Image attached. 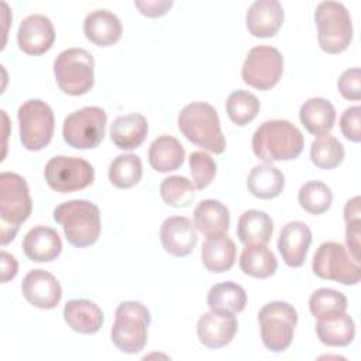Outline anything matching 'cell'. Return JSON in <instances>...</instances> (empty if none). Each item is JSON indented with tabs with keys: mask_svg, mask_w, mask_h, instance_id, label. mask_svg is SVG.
<instances>
[{
	"mask_svg": "<svg viewBox=\"0 0 361 361\" xmlns=\"http://www.w3.org/2000/svg\"><path fill=\"white\" fill-rule=\"evenodd\" d=\"M283 23V7L278 0H257L245 14L247 30L258 38L274 37Z\"/></svg>",
	"mask_w": 361,
	"mask_h": 361,
	"instance_id": "obj_19",
	"label": "cell"
},
{
	"mask_svg": "<svg viewBox=\"0 0 361 361\" xmlns=\"http://www.w3.org/2000/svg\"><path fill=\"white\" fill-rule=\"evenodd\" d=\"M319 340L330 347H345L355 336V326L350 314L338 313L319 319L316 324Z\"/></svg>",
	"mask_w": 361,
	"mask_h": 361,
	"instance_id": "obj_29",
	"label": "cell"
},
{
	"mask_svg": "<svg viewBox=\"0 0 361 361\" xmlns=\"http://www.w3.org/2000/svg\"><path fill=\"white\" fill-rule=\"evenodd\" d=\"M235 244L227 234L207 237L202 245V262L214 274L228 271L235 262Z\"/></svg>",
	"mask_w": 361,
	"mask_h": 361,
	"instance_id": "obj_24",
	"label": "cell"
},
{
	"mask_svg": "<svg viewBox=\"0 0 361 361\" xmlns=\"http://www.w3.org/2000/svg\"><path fill=\"white\" fill-rule=\"evenodd\" d=\"M107 114L103 109L96 106H86L71 113L62 126V135L65 142L76 149L96 148L106 131Z\"/></svg>",
	"mask_w": 361,
	"mask_h": 361,
	"instance_id": "obj_10",
	"label": "cell"
},
{
	"mask_svg": "<svg viewBox=\"0 0 361 361\" xmlns=\"http://www.w3.org/2000/svg\"><path fill=\"white\" fill-rule=\"evenodd\" d=\"M17 271H18V264L16 258L8 252L1 251V282L6 283L10 279H13L17 275Z\"/></svg>",
	"mask_w": 361,
	"mask_h": 361,
	"instance_id": "obj_44",
	"label": "cell"
},
{
	"mask_svg": "<svg viewBox=\"0 0 361 361\" xmlns=\"http://www.w3.org/2000/svg\"><path fill=\"white\" fill-rule=\"evenodd\" d=\"M309 309L317 319L344 313L347 310V298L336 289L320 288L312 293Z\"/></svg>",
	"mask_w": 361,
	"mask_h": 361,
	"instance_id": "obj_37",
	"label": "cell"
},
{
	"mask_svg": "<svg viewBox=\"0 0 361 361\" xmlns=\"http://www.w3.org/2000/svg\"><path fill=\"white\" fill-rule=\"evenodd\" d=\"M283 72L282 54L269 45H258L248 51L241 68L243 80L258 90L274 87Z\"/></svg>",
	"mask_w": 361,
	"mask_h": 361,
	"instance_id": "obj_13",
	"label": "cell"
},
{
	"mask_svg": "<svg viewBox=\"0 0 361 361\" xmlns=\"http://www.w3.org/2000/svg\"><path fill=\"white\" fill-rule=\"evenodd\" d=\"M303 134L288 120L264 121L252 135V151L265 164L290 161L303 149Z\"/></svg>",
	"mask_w": 361,
	"mask_h": 361,
	"instance_id": "obj_1",
	"label": "cell"
},
{
	"mask_svg": "<svg viewBox=\"0 0 361 361\" xmlns=\"http://www.w3.org/2000/svg\"><path fill=\"white\" fill-rule=\"evenodd\" d=\"M312 269L319 278L341 285H355L361 278L360 264L350 257L343 244L336 241L320 244L313 257Z\"/></svg>",
	"mask_w": 361,
	"mask_h": 361,
	"instance_id": "obj_11",
	"label": "cell"
},
{
	"mask_svg": "<svg viewBox=\"0 0 361 361\" xmlns=\"http://www.w3.org/2000/svg\"><path fill=\"white\" fill-rule=\"evenodd\" d=\"M159 193L166 204L172 207H186L195 197V186L188 178L173 175L161 182Z\"/></svg>",
	"mask_w": 361,
	"mask_h": 361,
	"instance_id": "obj_38",
	"label": "cell"
},
{
	"mask_svg": "<svg viewBox=\"0 0 361 361\" xmlns=\"http://www.w3.org/2000/svg\"><path fill=\"white\" fill-rule=\"evenodd\" d=\"M142 176L141 159L134 154L117 155L109 166V179L118 189L135 186Z\"/></svg>",
	"mask_w": 361,
	"mask_h": 361,
	"instance_id": "obj_33",
	"label": "cell"
},
{
	"mask_svg": "<svg viewBox=\"0 0 361 361\" xmlns=\"http://www.w3.org/2000/svg\"><path fill=\"white\" fill-rule=\"evenodd\" d=\"M32 200L25 179L13 172L0 173L1 244L14 240L20 224L31 214Z\"/></svg>",
	"mask_w": 361,
	"mask_h": 361,
	"instance_id": "obj_4",
	"label": "cell"
},
{
	"mask_svg": "<svg viewBox=\"0 0 361 361\" xmlns=\"http://www.w3.org/2000/svg\"><path fill=\"white\" fill-rule=\"evenodd\" d=\"M299 118L303 127L313 135H324L333 128L336 121L334 106L323 97H312L306 100L300 110Z\"/></svg>",
	"mask_w": 361,
	"mask_h": 361,
	"instance_id": "obj_26",
	"label": "cell"
},
{
	"mask_svg": "<svg viewBox=\"0 0 361 361\" xmlns=\"http://www.w3.org/2000/svg\"><path fill=\"white\" fill-rule=\"evenodd\" d=\"M20 124V141L28 151L45 148L54 135L55 118L48 103L39 99L24 102L17 111Z\"/></svg>",
	"mask_w": 361,
	"mask_h": 361,
	"instance_id": "obj_9",
	"label": "cell"
},
{
	"mask_svg": "<svg viewBox=\"0 0 361 361\" xmlns=\"http://www.w3.org/2000/svg\"><path fill=\"white\" fill-rule=\"evenodd\" d=\"M196 228L207 237L226 234L230 224V212L219 200H202L193 213Z\"/></svg>",
	"mask_w": 361,
	"mask_h": 361,
	"instance_id": "obj_28",
	"label": "cell"
},
{
	"mask_svg": "<svg viewBox=\"0 0 361 361\" xmlns=\"http://www.w3.org/2000/svg\"><path fill=\"white\" fill-rule=\"evenodd\" d=\"M247 186L258 199H274L282 193L285 176L272 164L255 165L248 173Z\"/></svg>",
	"mask_w": 361,
	"mask_h": 361,
	"instance_id": "obj_30",
	"label": "cell"
},
{
	"mask_svg": "<svg viewBox=\"0 0 361 361\" xmlns=\"http://www.w3.org/2000/svg\"><path fill=\"white\" fill-rule=\"evenodd\" d=\"M247 303V295L241 285L227 281L216 283L207 293V306L210 310H223L228 313H240Z\"/></svg>",
	"mask_w": 361,
	"mask_h": 361,
	"instance_id": "obj_32",
	"label": "cell"
},
{
	"mask_svg": "<svg viewBox=\"0 0 361 361\" xmlns=\"http://www.w3.org/2000/svg\"><path fill=\"white\" fill-rule=\"evenodd\" d=\"M338 92L348 100L361 99V71L360 68H351L341 73L337 82Z\"/></svg>",
	"mask_w": 361,
	"mask_h": 361,
	"instance_id": "obj_42",
	"label": "cell"
},
{
	"mask_svg": "<svg viewBox=\"0 0 361 361\" xmlns=\"http://www.w3.org/2000/svg\"><path fill=\"white\" fill-rule=\"evenodd\" d=\"M317 39L327 54H340L353 39V23L348 10L338 1H322L314 11Z\"/></svg>",
	"mask_w": 361,
	"mask_h": 361,
	"instance_id": "obj_6",
	"label": "cell"
},
{
	"mask_svg": "<svg viewBox=\"0 0 361 361\" xmlns=\"http://www.w3.org/2000/svg\"><path fill=\"white\" fill-rule=\"evenodd\" d=\"M258 323L264 345L274 353H282L293 340L298 313L288 302L275 300L262 306L258 313Z\"/></svg>",
	"mask_w": 361,
	"mask_h": 361,
	"instance_id": "obj_8",
	"label": "cell"
},
{
	"mask_svg": "<svg viewBox=\"0 0 361 361\" xmlns=\"http://www.w3.org/2000/svg\"><path fill=\"white\" fill-rule=\"evenodd\" d=\"M148 133V121L140 113H131L117 117L110 127V138L120 149L138 148Z\"/></svg>",
	"mask_w": 361,
	"mask_h": 361,
	"instance_id": "obj_23",
	"label": "cell"
},
{
	"mask_svg": "<svg viewBox=\"0 0 361 361\" xmlns=\"http://www.w3.org/2000/svg\"><path fill=\"white\" fill-rule=\"evenodd\" d=\"M178 127L192 144L214 154L224 152L226 138L212 104L195 102L185 106L178 116Z\"/></svg>",
	"mask_w": 361,
	"mask_h": 361,
	"instance_id": "obj_2",
	"label": "cell"
},
{
	"mask_svg": "<svg viewBox=\"0 0 361 361\" xmlns=\"http://www.w3.org/2000/svg\"><path fill=\"white\" fill-rule=\"evenodd\" d=\"M23 250L27 258L34 262H49L61 254L62 241L54 228L35 226L25 234Z\"/></svg>",
	"mask_w": 361,
	"mask_h": 361,
	"instance_id": "obj_21",
	"label": "cell"
},
{
	"mask_svg": "<svg viewBox=\"0 0 361 361\" xmlns=\"http://www.w3.org/2000/svg\"><path fill=\"white\" fill-rule=\"evenodd\" d=\"M161 244L173 257L189 255L197 244L196 226L183 216H171L164 220L159 230Z\"/></svg>",
	"mask_w": 361,
	"mask_h": 361,
	"instance_id": "obj_16",
	"label": "cell"
},
{
	"mask_svg": "<svg viewBox=\"0 0 361 361\" xmlns=\"http://www.w3.org/2000/svg\"><path fill=\"white\" fill-rule=\"evenodd\" d=\"M63 319L66 324L82 334H94L103 326V312L92 300L72 299L63 307Z\"/></svg>",
	"mask_w": 361,
	"mask_h": 361,
	"instance_id": "obj_22",
	"label": "cell"
},
{
	"mask_svg": "<svg viewBox=\"0 0 361 361\" xmlns=\"http://www.w3.org/2000/svg\"><path fill=\"white\" fill-rule=\"evenodd\" d=\"M310 159L320 169H333L343 162L344 148L336 137L324 134L312 142Z\"/></svg>",
	"mask_w": 361,
	"mask_h": 361,
	"instance_id": "obj_34",
	"label": "cell"
},
{
	"mask_svg": "<svg viewBox=\"0 0 361 361\" xmlns=\"http://www.w3.org/2000/svg\"><path fill=\"white\" fill-rule=\"evenodd\" d=\"M173 1L172 0H135L134 6L140 10L141 14L147 17H161L164 16L171 7Z\"/></svg>",
	"mask_w": 361,
	"mask_h": 361,
	"instance_id": "obj_43",
	"label": "cell"
},
{
	"mask_svg": "<svg viewBox=\"0 0 361 361\" xmlns=\"http://www.w3.org/2000/svg\"><path fill=\"white\" fill-rule=\"evenodd\" d=\"M148 161L157 172H171L178 169L185 161V148L179 140L162 134L157 137L148 149Z\"/></svg>",
	"mask_w": 361,
	"mask_h": 361,
	"instance_id": "obj_25",
	"label": "cell"
},
{
	"mask_svg": "<svg viewBox=\"0 0 361 361\" xmlns=\"http://www.w3.org/2000/svg\"><path fill=\"white\" fill-rule=\"evenodd\" d=\"M299 204L310 214H322L331 206V189L320 180H309L300 186L298 195Z\"/></svg>",
	"mask_w": 361,
	"mask_h": 361,
	"instance_id": "obj_36",
	"label": "cell"
},
{
	"mask_svg": "<svg viewBox=\"0 0 361 361\" xmlns=\"http://www.w3.org/2000/svg\"><path fill=\"white\" fill-rule=\"evenodd\" d=\"M340 128L343 135L353 141L360 142L361 141V107L353 106L344 110V113L340 117Z\"/></svg>",
	"mask_w": 361,
	"mask_h": 361,
	"instance_id": "obj_41",
	"label": "cell"
},
{
	"mask_svg": "<svg viewBox=\"0 0 361 361\" xmlns=\"http://www.w3.org/2000/svg\"><path fill=\"white\" fill-rule=\"evenodd\" d=\"M23 296L38 309H54L62 298V288L58 279L48 271L32 269L21 283Z\"/></svg>",
	"mask_w": 361,
	"mask_h": 361,
	"instance_id": "obj_17",
	"label": "cell"
},
{
	"mask_svg": "<svg viewBox=\"0 0 361 361\" xmlns=\"http://www.w3.org/2000/svg\"><path fill=\"white\" fill-rule=\"evenodd\" d=\"M55 30L51 20L44 14L25 17L17 31V42L23 52L28 55H42L52 47Z\"/></svg>",
	"mask_w": 361,
	"mask_h": 361,
	"instance_id": "obj_15",
	"label": "cell"
},
{
	"mask_svg": "<svg viewBox=\"0 0 361 361\" xmlns=\"http://www.w3.org/2000/svg\"><path fill=\"white\" fill-rule=\"evenodd\" d=\"M226 110L234 124L245 126L257 117L259 111V100L255 94L238 89L228 94Z\"/></svg>",
	"mask_w": 361,
	"mask_h": 361,
	"instance_id": "obj_35",
	"label": "cell"
},
{
	"mask_svg": "<svg viewBox=\"0 0 361 361\" xmlns=\"http://www.w3.org/2000/svg\"><path fill=\"white\" fill-rule=\"evenodd\" d=\"M274 233L272 219L261 210H245L237 223V237L244 245L268 244Z\"/></svg>",
	"mask_w": 361,
	"mask_h": 361,
	"instance_id": "obj_27",
	"label": "cell"
},
{
	"mask_svg": "<svg viewBox=\"0 0 361 361\" xmlns=\"http://www.w3.org/2000/svg\"><path fill=\"white\" fill-rule=\"evenodd\" d=\"M54 220L63 227L68 243L78 248L93 245L100 235V210L85 199L63 202L54 210Z\"/></svg>",
	"mask_w": 361,
	"mask_h": 361,
	"instance_id": "obj_3",
	"label": "cell"
},
{
	"mask_svg": "<svg viewBox=\"0 0 361 361\" xmlns=\"http://www.w3.org/2000/svg\"><path fill=\"white\" fill-rule=\"evenodd\" d=\"M238 322L234 313L223 310H210L200 316L196 331L200 343L209 348L227 345L235 336Z\"/></svg>",
	"mask_w": 361,
	"mask_h": 361,
	"instance_id": "obj_14",
	"label": "cell"
},
{
	"mask_svg": "<svg viewBox=\"0 0 361 361\" xmlns=\"http://www.w3.org/2000/svg\"><path fill=\"white\" fill-rule=\"evenodd\" d=\"M54 75L62 92L71 96L85 94L94 83V59L83 48H68L56 56Z\"/></svg>",
	"mask_w": 361,
	"mask_h": 361,
	"instance_id": "obj_7",
	"label": "cell"
},
{
	"mask_svg": "<svg viewBox=\"0 0 361 361\" xmlns=\"http://www.w3.org/2000/svg\"><path fill=\"white\" fill-rule=\"evenodd\" d=\"M86 38L97 47H111L121 38L123 25L118 17L104 8L89 13L83 21Z\"/></svg>",
	"mask_w": 361,
	"mask_h": 361,
	"instance_id": "obj_20",
	"label": "cell"
},
{
	"mask_svg": "<svg viewBox=\"0 0 361 361\" xmlns=\"http://www.w3.org/2000/svg\"><path fill=\"white\" fill-rule=\"evenodd\" d=\"M312 243V231L303 221H289L283 226L278 240V250L286 265L299 268L305 264Z\"/></svg>",
	"mask_w": 361,
	"mask_h": 361,
	"instance_id": "obj_18",
	"label": "cell"
},
{
	"mask_svg": "<svg viewBox=\"0 0 361 361\" xmlns=\"http://www.w3.org/2000/svg\"><path fill=\"white\" fill-rule=\"evenodd\" d=\"M360 196L350 199L344 206V220H345V241L351 258L360 264V247H361V219H360Z\"/></svg>",
	"mask_w": 361,
	"mask_h": 361,
	"instance_id": "obj_39",
	"label": "cell"
},
{
	"mask_svg": "<svg viewBox=\"0 0 361 361\" xmlns=\"http://www.w3.org/2000/svg\"><path fill=\"white\" fill-rule=\"evenodd\" d=\"M151 314L147 306L135 300H126L116 309L110 331L113 344L123 353L137 354L144 350L148 340Z\"/></svg>",
	"mask_w": 361,
	"mask_h": 361,
	"instance_id": "obj_5",
	"label": "cell"
},
{
	"mask_svg": "<svg viewBox=\"0 0 361 361\" xmlns=\"http://www.w3.org/2000/svg\"><path fill=\"white\" fill-rule=\"evenodd\" d=\"M44 178L51 189L59 193H71L92 185L94 169L86 159L56 155L47 162Z\"/></svg>",
	"mask_w": 361,
	"mask_h": 361,
	"instance_id": "obj_12",
	"label": "cell"
},
{
	"mask_svg": "<svg viewBox=\"0 0 361 361\" xmlns=\"http://www.w3.org/2000/svg\"><path fill=\"white\" fill-rule=\"evenodd\" d=\"M240 268L244 274L254 278H269L278 269L275 254L262 244L245 245L240 255Z\"/></svg>",
	"mask_w": 361,
	"mask_h": 361,
	"instance_id": "obj_31",
	"label": "cell"
},
{
	"mask_svg": "<svg viewBox=\"0 0 361 361\" xmlns=\"http://www.w3.org/2000/svg\"><path fill=\"white\" fill-rule=\"evenodd\" d=\"M189 166L195 188L199 190L207 188L216 176L217 165L214 159L203 151H193L190 154Z\"/></svg>",
	"mask_w": 361,
	"mask_h": 361,
	"instance_id": "obj_40",
	"label": "cell"
}]
</instances>
